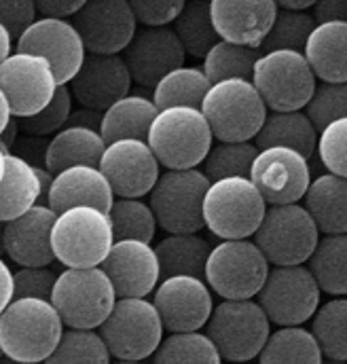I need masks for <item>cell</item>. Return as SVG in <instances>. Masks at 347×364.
<instances>
[{
    "label": "cell",
    "mask_w": 347,
    "mask_h": 364,
    "mask_svg": "<svg viewBox=\"0 0 347 364\" xmlns=\"http://www.w3.org/2000/svg\"><path fill=\"white\" fill-rule=\"evenodd\" d=\"M11 301H13V272L0 259V314L11 305Z\"/></svg>",
    "instance_id": "53"
},
{
    "label": "cell",
    "mask_w": 347,
    "mask_h": 364,
    "mask_svg": "<svg viewBox=\"0 0 347 364\" xmlns=\"http://www.w3.org/2000/svg\"><path fill=\"white\" fill-rule=\"evenodd\" d=\"M85 0H36V13L49 19L75 17L83 9Z\"/></svg>",
    "instance_id": "50"
},
{
    "label": "cell",
    "mask_w": 347,
    "mask_h": 364,
    "mask_svg": "<svg viewBox=\"0 0 347 364\" xmlns=\"http://www.w3.org/2000/svg\"><path fill=\"white\" fill-rule=\"evenodd\" d=\"M132 75L121 55H91L87 53L85 62L77 77L68 83L73 97L95 112L108 110L112 104L129 95Z\"/></svg>",
    "instance_id": "23"
},
{
    "label": "cell",
    "mask_w": 347,
    "mask_h": 364,
    "mask_svg": "<svg viewBox=\"0 0 347 364\" xmlns=\"http://www.w3.org/2000/svg\"><path fill=\"white\" fill-rule=\"evenodd\" d=\"M106 142L100 132L85 127H64L45 146V168L55 176L68 168H100Z\"/></svg>",
    "instance_id": "29"
},
{
    "label": "cell",
    "mask_w": 347,
    "mask_h": 364,
    "mask_svg": "<svg viewBox=\"0 0 347 364\" xmlns=\"http://www.w3.org/2000/svg\"><path fill=\"white\" fill-rule=\"evenodd\" d=\"M36 21V2L32 0H0V26L17 43Z\"/></svg>",
    "instance_id": "49"
},
{
    "label": "cell",
    "mask_w": 347,
    "mask_h": 364,
    "mask_svg": "<svg viewBox=\"0 0 347 364\" xmlns=\"http://www.w3.org/2000/svg\"><path fill=\"white\" fill-rule=\"evenodd\" d=\"M311 335L324 358L347 360V296H335L318 307L311 318Z\"/></svg>",
    "instance_id": "37"
},
{
    "label": "cell",
    "mask_w": 347,
    "mask_h": 364,
    "mask_svg": "<svg viewBox=\"0 0 347 364\" xmlns=\"http://www.w3.org/2000/svg\"><path fill=\"white\" fill-rule=\"evenodd\" d=\"M252 142L259 151L279 146L297 151L305 159H311L318 146V132L303 110L269 112Z\"/></svg>",
    "instance_id": "30"
},
{
    "label": "cell",
    "mask_w": 347,
    "mask_h": 364,
    "mask_svg": "<svg viewBox=\"0 0 347 364\" xmlns=\"http://www.w3.org/2000/svg\"><path fill=\"white\" fill-rule=\"evenodd\" d=\"M138 28H168L184 9V0H129Z\"/></svg>",
    "instance_id": "48"
},
{
    "label": "cell",
    "mask_w": 347,
    "mask_h": 364,
    "mask_svg": "<svg viewBox=\"0 0 347 364\" xmlns=\"http://www.w3.org/2000/svg\"><path fill=\"white\" fill-rule=\"evenodd\" d=\"M303 55L320 83H347V23L326 21L311 32Z\"/></svg>",
    "instance_id": "26"
},
{
    "label": "cell",
    "mask_w": 347,
    "mask_h": 364,
    "mask_svg": "<svg viewBox=\"0 0 347 364\" xmlns=\"http://www.w3.org/2000/svg\"><path fill=\"white\" fill-rule=\"evenodd\" d=\"M58 275L49 267H19L13 273V299L51 301Z\"/></svg>",
    "instance_id": "47"
},
{
    "label": "cell",
    "mask_w": 347,
    "mask_h": 364,
    "mask_svg": "<svg viewBox=\"0 0 347 364\" xmlns=\"http://www.w3.org/2000/svg\"><path fill=\"white\" fill-rule=\"evenodd\" d=\"M271 265L250 240H223L210 250L203 282L223 301L255 299Z\"/></svg>",
    "instance_id": "10"
},
{
    "label": "cell",
    "mask_w": 347,
    "mask_h": 364,
    "mask_svg": "<svg viewBox=\"0 0 347 364\" xmlns=\"http://www.w3.org/2000/svg\"><path fill=\"white\" fill-rule=\"evenodd\" d=\"M58 81L47 60L30 53H11L0 64V91L11 114L26 119L41 112L55 95Z\"/></svg>",
    "instance_id": "15"
},
{
    "label": "cell",
    "mask_w": 347,
    "mask_h": 364,
    "mask_svg": "<svg viewBox=\"0 0 347 364\" xmlns=\"http://www.w3.org/2000/svg\"><path fill=\"white\" fill-rule=\"evenodd\" d=\"M15 51L47 60L58 85H68L87 58L85 45L77 28L66 19L49 17H38L15 43Z\"/></svg>",
    "instance_id": "14"
},
{
    "label": "cell",
    "mask_w": 347,
    "mask_h": 364,
    "mask_svg": "<svg viewBox=\"0 0 347 364\" xmlns=\"http://www.w3.org/2000/svg\"><path fill=\"white\" fill-rule=\"evenodd\" d=\"M43 191L34 166L19 155H4V176L0 182V223H11L41 203Z\"/></svg>",
    "instance_id": "31"
},
{
    "label": "cell",
    "mask_w": 347,
    "mask_h": 364,
    "mask_svg": "<svg viewBox=\"0 0 347 364\" xmlns=\"http://www.w3.org/2000/svg\"><path fill=\"white\" fill-rule=\"evenodd\" d=\"M11 49H13V41L9 36V32L0 26V64L11 55Z\"/></svg>",
    "instance_id": "57"
},
{
    "label": "cell",
    "mask_w": 347,
    "mask_h": 364,
    "mask_svg": "<svg viewBox=\"0 0 347 364\" xmlns=\"http://www.w3.org/2000/svg\"><path fill=\"white\" fill-rule=\"evenodd\" d=\"M229 364H233V363H229Z\"/></svg>",
    "instance_id": "63"
},
{
    "label": "cell",
    "mask_w": 347,
    "mask_h": 364,
    "mask_svg": "<svg viewBox=\"0 0 347 364\" xmlns=\"http://www.w3.org/2000/svg\"><path fill=\"white\" fill-rule=\"evenodd\" d=\"M303 208L314 218L320 235L347 233V178L329 172L311 178Z\"/></svg>",
    "instance_id": "28"
},
{
    "label": "cell",
    "mask_w": 347,
    "mask_h": 364,
    "mask_svg": "<svg viewBox=\"0 0 347 364\" xmlns=\"http://www.w3.org/2000/svg\"><path fill=\"white\" fill-rule=\"evenodd\" d=\"M205 335L225 363L246 364L259 358L271 335V322L255 299L223 301L212 309Z\"/></svg>",
    "instance_id": "6"
},
{
    "label": "cell",
    "mask_w": 347,
    "mask_h": 364,
    "mask_svg": "<svg viewBox=\"0 0 347 364\" xmlns=\"http://www.w3.org/2000/svg\"><path fill=\"white\" fill-rule=\"evenodd\" d=\"M259 155L255 142H216L212 144L203 166V174L210 182L225 178H248L252 164Z\"/></svg>",
    "instance_id": "39"
},
{
    "label": "cell",
    "mask_w": 347,
    "mask_h": 364,
    "mask_svg": "<svg viewBox=\"0 0 347 364\" xmlns=\"http://www.w3.org/2000/svg\"><path fill=\"white\" fill-rule=\"evenodd\" d=\"M117 292L102 267L64 269L58 275L51 305L64 326L75 331H97L110 316Z\"/></svg>",
    "instance_id": "5"
},
{
    "label": "cell",
    "mask_w": 347,
    "mask_h": 364,
    "mask_svg": "<svg viewBox=\"0 0 347 364\" xmlns=\"http://www.w3.org/2000/svg\"><path fill=\"white\" fill-rule=\"evenodd\" d=\"M45 364H112L97 331H64L62 341Z\"/></svg>",
    "instance_id": "43"
},
{
    "label": "cell",
    "mask_w": 347,
    "mask_h": 364,
    "mask_svg": "<svg viewBox=\"0 0 347 364\" xmlns=\"http://www.w3.org/2000/svg\"><path fill=\"white\" fill-rule=\"evenodd\" d=\"M110 356L142 363L153 358L164 341V324L149 299H117L110 316L97 328Z\"/></svg>",
    "instance_id": "7"
},
{
    "label": "cell",
    "mask_w": 347,
    "mask_h": 364,
    "mask_svg": "<svg viewBox=\"0 0 347 364\" xmlns=\"http://www.w3.org/2000/svg\"><path fill=\"white\" fill-rule=\"evenodd\" d=\"M322 364H347V360H333V358H322Z\"/></svg>",
    "instance_id": "60"
},
{
    "label": "cell",
    "mask_w": 347,
    "mask_h": 364,
    "mask_svg": "<svg viewBox=\"0 0 347 364\" xmlns=\"http://www.w3.org/2000/svg\"><path fill=\"white\" fill-rule=\"evenodd\" d=\"M153 364H223L205 333H174L164 337L153 354Z\"/></svg>",
    "instance_id": "40"
},
{
    "label": "cell",
    "mask_w": 347,
    "mask_h": 364,
    "mask_svg": "<svg viewBox=\"0 0 347 364\" xmlns=\"http://www.w3.org/2000/svg\"><path fill=\"white\" fill-rule=\"evenodd\" d=\"M100 172L117 199H142L161 176V166L144 140H119L106 146Z\"/></svg>",
    "instance_id": "18"
},
{
    "label": "cell",
    "mask_w": 347,
    "mask_h": 364,
    "mask_svg": "<svg viewBox=\"0 0 347 364\" xmlns=\"http://www.w3.org/2000/svg\"><path fill=\"white\" fill-rule=\"evenodd\" d=\"M70 23L91 55L123 53L138 30L129 0H85Z\"/></svg>",
    "instance_id": "16"
},
{
    "label": "cell",
    "mask_w": 347,
    "mask_h": 364,
    "mask_svg": "<svg viewBox=\"0 0 347 364\" xmlns=\"http://www.w3.org/2000/svg\"><path fill=\"white\" fill-rule=\"evenodd\" d=\"M114 199L117 197L100 168L77 166L53 176L47 205L55 214H62L70 208H95L108 214Z\"/></svg>",
    "instance_id": "25"
},
{
    "label": "cell",
    "mask_w": 347,
    "mask_h": 364,
    "mask_svg": "<svg viewBox=\"0 0 347 364\" xmlns=\"http://www.w3.org/2000/svg\"><path fill=\"white\" fill-rule=\"evenodd\" d=\"M210 15L220 41L259 49L265 43L275 15V0H210Z\"/></svg>",
    "instance_id": "22"
},
{
    "label": "cell",
    "mask_w": 347,
    "mask_h": 364,
    "mask_svg": "<svg viewBox=\"0 0 347 364\" xmlns=\"http://www.w3.org/2000/svg\"><path fill=\"white\" fill-rule=\"evenodd\" d=\"M112 244L110 218L95 208H70L58 214L51 229L53 257L66 269L100 267Z\"/></svg>",
    "instance_id": "4"
},
{
    "label": "cell",
    "mask_w": 347,
    "mask_h": 364,
    "mask_svg": "<svg viewBox=\"0 0 347 364\" xmlns=\"http://www.w3.org/2000/svg\"><path fill=\"white\" fill-rule=\"evenodd\" d=\"M121 58L132 75V81L144 90H155L164 77L182 68L186 62V53L172 26L138 28Z\"/></svg>",
    "instance_id": "20"
},
{
    "label": "cell",
    "mask_w": 347,
    "mask_h": 364,
    "mask_svg": "<svg viewBox=\"0 0 347 364\" xmlns=\"http://www.w3.org/2000/svg\"><path fill=\"white\" fill-rule=\"evenodd\" d=\"M277 2V9H284V11H292V13H307V9H314L316 2L314 0H275Z\"/></svg>",
    "instance_id": "55"
},
{
    "label": "cell",
    "mask_w": 347,
    "mask_h": 364,
    "mask_svg": "<svg viewBox=\"0 0 347 364\" xmlns=\"http://www.w3.org/2000/svg\"><path fill=\"white\" fill-rule=\"evenodd\" d=\"M34 170H36V176H38V182H41V191H43V197L41 199H47L49 188L53 184V174L47 168H38V166H34Z\"/></svg>",
    "instance_id": "56"
},
{
    "label": "cell",
    "mask_w": 347,
    "mask_h": 364,
    "mask_svg": "<svg viewBox=\"0 0 347 364\" xmlns=\"http://www.w3.org/2000/svg\"><path fill=\"white\" fill-rule=\"evenodd\" d=\"M2 176H4V153L0 151V182H2Z\"/></svg>",
    "instance_id": "59"
},
{
    "label": "cell",
    "mask_w": 347,
    "mask_h": 364,
    "mask_svg": "<svg viewBox=\"0 0 347 364\" xmlns=\"http://www.w3.org/2000/svg\"><path fill=\"white\" fill-rule=\"evenodd\" d=\"M212 182L201 170H168L153 186L151 210L157 225L170 235L199 233L203 223V197Z\"/></svg>",
    "instance_id": "11"
},
{
    "label": "cell",
    "mask_w": 347,
    "mask_h": 364,
    "mask_svg": "<svg viewBox=\"0 0 347 364\" xmlns=\"http://www.w3.org/2000/svg\"><path fill=\"white\" fill-rule=\"evenodd\" d=\"M316 153L329 174L347 178V119L326 125L318 134Z\"/></svg>",
    "instance_id": "46"
},
{
    "label": "cell",
    "mask_w": 347,
    "mask_h": 364,
    "mask_svg": "<svg viewBox=\"0 0 347 364\" xmlns=\"http://www.w3.org/2000/svg\"><path fill=\"white\" fill-rule=\"evenodd\" d=\"M112 364H142V363H136V360H117V363Z\"/></svg>",
    "instance_id": "61"
},
{
    "label": "cell",
    "mask_w": 347,
    "mask_h": 364,
    "mask_svg": "<svg viewBox=\"0 0 347 364\" xmlns=\"http://www.w3.org/2000/svg\"><path fill=\"white\" fill-rule=\"evenodd\" d=\"M320 288L307 265L271 267L257 294V303L271 324L303 326L320 307Z\"/></svg>",
    "instance_id": "13"
},
{
    "label": "cell",
    "mask_w": 347,
    "mask_h": 364,
    "mask_svg": "<svg viewBox=\"0 0 347 364\" xmlns=\"http://www.w3.org/2000/svg\"><path fill=\"white\" fill-rule=\"evenodd\" d=\"M146 144L166 170H197L212 144V129L197 108H168L155 117Z\"/></svg>",
    "instance_id": "2"
},
{
    "label": "cell",
    "mask_w": 347,
    "mask_h": 364,
    "mask_svg": "<svg viewBox=\"0 0 347 364\" xmlns=\"http://www.w3.org/2000/svg\"><path fill=\"white\" fill-rule=\"evenodd\" d=\"M267 203L250 178H225L210 184L203 197V223L220 240L255 237Z\"/></svg>",
    "instance_id": "9"
},
{
    "label": "cell",
    "mask_w": 347,
    "mask_h": 364,
    "mask_svg": "<svg viewBox=\"0 0 347 364\" xmlns=\"http://www.w3.org/2000/svg\"><path fill=\"white\" fill-rule=\"evenodd\" d=\"M320 292L347 296V233L320 235L316 250L307 261Z\"/></svg>",
    "instance_id": "33"
},
{
    "label": "cell",
    "mask_w": 347,
    "mask_h": 364,
    "mask_svg": "<svg viewBox=\"0 0 347 364\" xmlns=\"http://www.w3.org/2000/svg\"><path fill=\"white\" fill-rule=\"evenodd\" d=\"M64 335V322L51 301L13 299L0 314L2 356L17 364L45 363Z\"/></svg>",
    "instance_id": "1"
},
{
    "label": "cell",
    "mask_w": 347,
    "mask_h": 364,
    "mask_svg": "<svg viewBox=\"0 0 347 364\" xmlns=\"http://www.w3.org/2000/svg\"><path fill=\"white\" fill-rule=\"evenodd\" d=\"M260 55L262 53L259 49H248V47H240L227 41H218L203 58L201 70L212 85L231 81V79L252 81L255 64Z\"/></svg>",
    "instance_id": "38"
},
{
    "label": "cell",
    "mask_w": 347,
    "mask_h": 364,
    "mask_svg": "<svg viewBox=\"0 0 347 364\" xmlns=\"http://www.w3.org/2000/svg\"><path fill=\"white\" fill-rule=\"evenodd\" d=\"M21 129H19V121L13 117L11 119V123L4 127V132L0 134V151L4 153V155H9L11 153V146L15 144V138H17V134H19Z\"/></svg>",
    "instance_id": "54"
},
{
    "label": "cell",
    "mask_w": 347,
    "mask_h": 364,
    "mask_svg": "<svg viewBox=\"0 0 347 364\" xmlns=\"http://www.w3.org/2000/svg\"><path fill=\"white\" fill-rule=\"evenodd\" d=\"M201 114L218 142H252L269 110L252 81L231 79L210 87Z\"/></svg>",
    "instance_id": "3"
},
{
    "label": "cell",
    "mask_w": 347,
    "mask_h": 364,
    "mask_svg": "<svg viewBox=\"0 0 347 364\" xmlns=\"http://www.w3.org/2000/svg\"><path fill=\"white\" fill-rule=\"evenodd\" d=\"M73 114V93L68 85H58L53 100L36 114L17 119L19 129L28 136H47L58 134L66 127L68 119Z\"/></svg>",
    "instance_id": "45"
},
{
    "label": "cell",
    "mask_w": 347,
    "mask_h": 364,
    "mask_svg": "<svg viewBox=\"0 0 347 364\" xmlns=\"http://www.w3.org/2000/svg\"><path fill=\"white\" fill-rule=\"evenodd\" d=\"M100 267L108 275L117 299H146L161 282L155 248L138 240L114 242Z\"/></svg>",
    "instance_id": "21"
},
{
    "label": "cell",
    "mask_w": 347,
    "mask_h": 364,
    "mask_svg": "<svg viewBox=\"0 0 347 364\" xmlns=\"http://www.w3.org/2000/svg\"><path fill=\"white\" fill-rule=\"evenodd\" d=\"M303 112L318 134L326 125L347 119V83H318Z\"/></svg>",
    "instance_id": "44"
},
{
    "label": "cell",
    "mask_w": 347,
    "mask_h": 364,
    "mask_svg": "<svg viewBox=\"0 0 347 364\" xmlns=\"http://www.w3.org/2000/svg\"><path fill=\"white\" fill-rule=\"evenodd\" d=\"M316 23L326 21H346L347 23V0H320L314 6Z\"/></svg>",
    "instance_id": "51"
},
{
    "label": "cell",
    "mask_w": 347,
    "mask_h": 364,
    "mask_svg": "<svg viewBox=\"0 0 347 364\" xmlns=\"http://www.w3.org/2000/svg\"><path fill=\"white\" fill-rule=\"evenodd\" d=\"M248 178L267 205H288L305 197L311 184V168L309 159L297 151L275 146L259 151Z\"/></svg>",
    "instance_id": "19"
},
{
    "label": "cell",
    "mask_w": 347,
    "mask_h": 364,
    "mask_svg": "<svg viewBox=\"0 0 347 364\" xmlns=\"http://www.w3.org/2000/svg\"><path fill=\"white\" fill-rule=\"evenodd\" d=\"M252 85L259 91L267 110L294 112L309 104L318 81L303 53L271 51L257 60Z\"/></svg>",
    "instance_id": "12"
},
{
    "label": "cell",
    "mask_w": 347,
    "mask_h": 364,
    "mask_svg": "<svg viewBox=\"0 0 347 364\" xmlns=\"http://www.w3.org/2000/svg\"><path fill=\"white\" fill-rule=\"evenodd\" d=\"M114 242L138 240L151 244L157 233V220L149 203L142 199H114L108 212Z\"/></svg>",
    "instance_id": "41"
},
{
    "label": "cell",
    "mask_w": 347,
    "mask_h": 364,
    "mask_svg": "<svg viewBox=\"0 0 347 364\" xmlns=\"http://www.w3.org/2000/svg\"><path fill=\"white\" fill-rule=\"evenodd\" d=\"M0 358H2V350H0Z\"/></svg>",
    "instance_id": "62"
},
{
    "label": "cell",
    "mask_w": 347,
    "mask_h": 364,
    "mask_svg": "<svg viewBox=\"0 0 347 364\" xmlns=\"http://www.w3.org/2000/svg\"><path fill=\"white\" fill-rule=\"evenodd\" d=\"M58 214L38 203L19 218L4 223L2 250L19 267H49L55 257L51 248V229Z\"/></svg>",
    "instance_id": "24"
},
{
    "label": "cell",
    "mask_w": 347,
    "mask_h": 364,
    "mask_svg": "<svg viewBox=\"0 0 347 364\" xmlns=\"http://www.w3.org/2000/svg\"><path fill=\"white\" fill-rule=\"evenodd\" d=\"M316 19L314 15L307 13H292L277 9L275 21L260 45V53H271V51H297L303 53L311 32L316 30Z\"/></svg>",
    "instance_id": "42"
},
{
    "label": "cell",
    "mask_w": 347,
    "mask_h": 364,
    "mask_svg": "<svg viewBox=\"0 0 347 364\" xmlns=\"http://www.w3.org/2000/svg\"><path fill=\"white\" fill-rule=\"evenodd\" d=\"M100 125H102V112H95V110H77L70 114L66 127H85V129H93V132H100Z\"/></svg>",
    "instance_id": "52"
},
{
    "label": "cell",
    "mask_w": 347,
    "mask_h": 364,
    "mask_svg": "<svg viewBox=\"0 0 347 364\" xmlns=\"http://www.w3.org/2000/svg\"><path fill=\"white\" fill-rule=\"evenodd\" d=\"M159 114L153 97L144 93H129L108 110L102 112L100 136L108 144L119 140H144L149 138V129Z\"/></svg>",
    "instance_id": "27"
},
{
    "label": "cell",
    "mask_w": 347,
    "mask_h": 364,
    "mask_svg": "<svg viewBox=\"0 0 347 364\" xmlns=\"http://www.w3.org/2000/svg\"><path fill=\"white\" fill-rule=\"evenodd\" d=\"M172 30L176 32L182 49L186 55L203 60L208 51L220 41L212 15H210V2L208 0H188L184 2L182 13L172 23Z\"/></svg>",
    "instance_id": "36"
},
{
    "label": "cell",
    "mask_w": 347,
    "mask_h": 364,
    "mask_svg": "<svg viewBox=\"0 0 347 364\" xmlns=\"http://www.w3.org/2000/svg\"><path fill=\"white\" fill-rule=\"evenodd\" d=\"M318 240L320 231L301 203L269 205L255 233V244L271 267L307 263Z\"/></svg>",
    "instance_id": "8"
},
{
    "label": "cell",
    "mask_w": 347,
    "mask_h": 364,
    "mask_svg": "<svg viewBox=\"0 0 347 364\" xmlns=\"http://www.w3.org/2000/svg\"><path fill=\"white\" fill-rule=\"evenodd\" d=\"M212 83L197 66H182L164 77L153 90V102L159 110L168 108H197L201 110L203 97Z\"/></svg>",
    "instance_id": "35"
},
{
    "label": "cell",
    "mask_w": 347,
    "mask_h": 364,
    "mask_svg": "<svg viewBox=\"0 0 347 364\" xmlns=\"http://www.w3.org/2000/svg\"><path fill=\"white\" fill-rule=\"evenodd\" d=\"M13 114H11V108H9V102L4 97V93L0 91V134L4 132V127L11 123Z\"/></svg>",
    "instance_id": "58"
},
{
    "label": "cell",
    "mask_w": 347,
    "mask_h": 364,
    "mask_svg": "<svg viewBox=\"0 0 347 364\" xmlns=\"http://www.w3.org/2000/svg\"><path fill=\"white\" fill-rule=\"evenodd\" d=\"M212 246L199 237L197 233H182V235H168L157 246V259L161 279L174 275H191L203 279L205 263L210 257Z\"/></svg>",
    "instance_id": "32"
},
{
    "label": "cell",
    "mask_w": 347,
    "mask_h": 364,
    "mask_svg": "<svg viewBox=\"0 0 347 364\" xmlns=\"http://www.w3.org/2000/svg\"><path fill=\"white\" fill-rule=\"evenodd\" d=\"M153 305L157 307L161 324L170 335L201 331L214 309L212 290L208 284L191 275L161 279L155 288Z\"/></svg>",
    "instance_id": "17"
},
{
    "label": "cell",
    "mask_w": 347,
    "mask_h": 364,
    "mask_svg": "<svg viewBox=\"0 0 347 364\" xmlns=\"http://www.w3.org/2000/svg\"><path fill=\"white\" fill-rule=\"evenodd\" d=\"M322 350L311 331L303 326H279L271 331L259 354V364H322Z\"/></svg>",
    "instance_id": "34"
}]
</instances>
